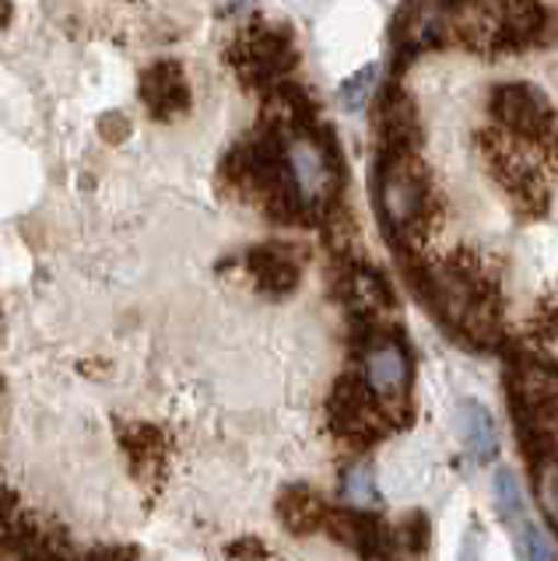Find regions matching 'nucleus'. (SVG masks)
I'll use <instances>...</instances> for the list:
<instances>
[{
	"mask_svg": "<svg viewBox=\"0 0 558 561\" xmlns=\"http://www.w3.org/2000/svg\"><path fill=\"white\" fill-rule=\"evenodd\" d=\"M425 169L405 151L379 169V210L394 232H408L425 215Z\"/></svg>",
	"mask_w": 558,
	"mask_h": 561,
	"instance_id": "f03ea898",
	"label": "nucleus"
},
{
	"mask_svg": "<svg viewBox=\"0 0 558 561\" xmlns=\"http://www.w3.org/2000/svg\"><path fill=\"white\" fill-rule=\"evenodd\" d=\"M510 400L516 417L558 425V362L540 355H516L510 368Z\"/></svg>",
	"mask_w": 558,
	"mask_h": 561,
	"instance_id": "7ed1b4c3",
	"label": "nucleus"
},
{
	"mask_svg": "<svg viewBox=\"0 0 558 561\" xmlns=\"http://www.w3.org/2000/svg\"><path fill=\"white\" fill-rule=\"evenodd\" d=\"M285 165H288V183L295 190V201L306 207H320L330 201V193L338 186V172L327 148H320L312 137H295L288 145Z\"/></svg>",
	"mask_w": 558,
	"mask_h": 561,
	"instance_id": "39448f33",
	"label": "nucleus"
},
{
	"mask_svg": "<svg viewBox=\"0 0 558 561\" xmlns=\"http://www.w3.org/2000/svg\"><path fill=\"white\" fill-rule=\"evenodd\" d=\"M344 291H348V302H352L362 316H369V320L394 309V291L387 280H383V274H376L373 267H358L348 274Z\"/></svg>",
	"mask_w": 558,
	"mask_h": 561,
	"instance_id": "4468645a",
	"label": "nucleus"
},
{
	"mask_svg": "<svg viewBox=\"0 0 558 561\" xmlns=\"http://www.w3.org/2000/svg\"><path fill=\"white\" fill-rule=\"evenodd\" d=\"M344 495H348V505L352 508H362V513H369V508L379 505V481H376V470L369 463H358L344 473Z\"/></svg>",
	"mask_w": 558,
	"mask_h": 561,
	"instance_id": "2eb2a0df",
	"label": "nucleus"
},
{
	"mask_svg": "<svg viewBox=\"0 0 558 561\" xmlns=\"http://www.w3.org/2000/svg\"><path fill=\"white\" fill-rule=\"evenodd\" d=\"M492 113L499 123L510 127L513 137L531 140V145H545V140L555 134V110L548 105V99L540 95V88L531 84H505L492 99Z\"/></svg>",
	"mask_w": 558,
	"mask_h": 561,
	"instance_id": "20e7f679",
	"label": "nucleus"
},
{
	"mask_svg": "<svg viewBox=\"0 0 558 561\" xmlns=\"http://www.w3.org/2000/svg\"><path fill=\"white\" fill-rule=\"evenodd\" d=\"M496 502H499V513L505 519V526L516 534V543L523 551V561H558L551 540L545 537V530L527 516L523 508V495H520V484L510 470H499L496 473Z\"/></svg>",
	"mask_w": 558,
	"mask_h": 561,
	"instance_id": "0eeeda50",
	"label": "nucleus"
},
{
	"mask_svg": "<svg viewBox=\"0 0 558 561\" xmlns=\"http://www.w3.org/2000/svg\"><path fill=\"white\" fill-rule=\"evenodd\" d=\"M531 330H534L537 341H555L558 337V306H551V302L540 306L531 320Z\"/></svg>",
	"mask_w": 558,
	"mask_h": 561,
	"instance_id": "6ab92c4d",
	"label": "nucleus"
},
{
	"mask_svg": "<svg viewBox=\"0 0 558 561\" xmlns=\"http://www.w3.org/2000/svg\"><path fill=\"white\" fill-rule=\"evenodd\" d=\"M232 60L239 67V75L250 84H267L274 78H282L292 67V43L282 32L250 28V32H242L239 46L232 49Z\"/></svg>",
	"mask_w": 558,
	"mask_h": 561,
	"instance_id": "423d86ee",
	"label": "nucleus"
},
{
	"mask_svg": "<svg viewBox=\"0 0 558 561\" xmlns=\"http://www.w3.org/2000/svg\"><path fill=\"white\" fill-rule=\"evenodd\" d=\"M277 513H282V519H285V526L292 534L323 530L327 519H330L327 502L306 484H295V488L282 491V499H277Z\"/></svg>",
	"mask_w": 558,
	"mask_h": 561,
	"instance_id": "ddd939ff",
	"label": "nucleus"
},
{
	"mask_svg": "<svg viewBox=\"0 0 558 561\" xmlns=\"http://www.w3.org/2000/svg\"><path fill=\"white\" fill-rule=\"evenodd\" d=\"M8 14H11V8H8V0H0V25L8 22Z\"/></svg>",
	"mask_w": 558,
	"mask_h": 561,
	"instance_id": "412c9836",
	"label": "nucleus"
},
{
	"mask_svg": "<svg viewBox=\"0 0 558 561\" xmlns=\"http://www.w3.org/2000/svg\"><path fill=\"white\" fill-rule=\"evenodd\" d=\"M141 102L148 105V113L155 119H172V116L186 113L190 84H186L183 67L172 64V60L148 67L145 78H141Z\"/></svg>",
	"mask_w": 558,
	"mask_h": 561,
	"instance_id": "9d476101",
	"label": "nucleus"
},
{
	"mask_svg": "<svg viewBox=\"0 0 558 561\" xmlns=\"http://www.w3.org/2000/svg\"><path fill=\"white\" fill-rule=\"evenodd\" d=\"M429 543V519L422 513H411L405 523H397L394 530V551H408V554H422Z\"/></svg>",
	"mask_w": 558,
	"mask_h": 561,
	"instance_id": "f3484780",
	"label": "nucleus"
},
{
	"mask_svg": "<svg viewBox=\"0 0 558 561\" xmlns=\"http://www.w3.org/2000/svg\"><path fill=\"white\" fill-rule=\"evenodd\" d=\"M457 425L464 435V446L470 453L475 463H492L496 453H499V432H496V421L488 414L478 400H464L460 411H457Z\"/></svg>",
	"mask_w": 558,
	"mask_h": 561,
	"instance_id": "f8f14e48",
	"label": "nucleus"
},
{
	"mask_svg": "<svg viewBox=\"0 0 558 561\" xmlns=\"http://www.w3.org/2000/svg\"><path fill=\"white\" fill-rule=\"evenodd\" d=\"M229 554L236 561H242V558H247V561H260V558H264V543H260V540H239Z\"/></svg>",
	"mask_w": 558,
	"mask_h": 561,
	"instance_id": "aec40b11",
	"label": "nucleus"
},
{
	"mask_svg": "<svg viewBox=\"0 0 558 561\" xmlns=\"http://www.w3.org/2000/svg\"><path fill=\"white\" fill-rule=\"evenodd\" d=\"M362 379L369 382V390L383 403H397L408 397V382H411V358L408 351L397 341H379L365 351L362 362Z\"/></svg>",
	"mask_w": 558,
	"mask_h": 561,
	"instance_id": "6e6552de",
	"label": "nucleus"
},
{
	"mask_svg": "<svg viewBox=\"0 0 558 561\" xmlns=\"http://www.w3.org/2000/svg\"><path fill=\"white\" fill-rule=\"evenodd\" d=\"M330 425L341 438L355 446H373L390 428V417L383 411V400L369 390V382L355 376H341L330 393Z\"/></svg>",
	"mask_w": 558,
	"mask_h": 561,
	"instance_id": "f257e3e1",
	"label": "nucleus"
},
{
	"mask_svg": "<svg viewBox=\"0 0 558 561\" xmlns=\"http://www.w3.org/2000/svg\"><path fill=\"white\" fill-rule=\"evenodd\" d=\"M373 81H376V64H369V67H362L355 78H348L344 81V88H341V95H344V105L348 110H358V105L365 102V88H373Z\"/></svg>",
	"mask_w": 558,
	"mask_h": 561,
	"instance_id": "a211bd4d",
	"label": "nucleus"
},
{
	"mask_svg": "<svg viewBox=\"0 0 558 561\" xmlns=\"http://www.w3.org/2000/svg\"><path fill=\"white\" fill-rule=\"evenodd\" d=\"M250 274L260 291L267 295H288L299 285V263L277 245H260L250 253Z\"/></svg>",
	"mask_w": 558,
	"mask_h": 561,
	"instance_id": "9b49d317",
	"label": "nucleus"
},
{
	"mask_svg": "<svg viewBox=\"0 0 558 561\" xmlns=\"http://www.w3.org/2000/svg\"><path fill=\"white\" fill-rule=\"evenodd\" d=\"M537 502L545 519L558 530V460H545L537 463Z\"/></svg>",
	"mask_w": 558,
	"mask_h": 561,
	"instance_id": "dca6fc26",
	"label": "nucleus"
},
{
	"mask_svg": "<svg viewBox=\"0 0 558 561\" xmlns=\"http://www.w3.org/2000/svg\"><path fill=\"white\" fill-rule=\"evenodd\" d=\"M323 530H330V537L341 540L344 548H352L355 554L369 558V561L387 558L394 551V530H387L383 519L362 513V508H341V513H330Z\"/></svg>",
	"mask_w": 558,
	"mask_h": 561,
	"instance_id": "1a4fd4ad",
	"label": "nucleus"
}]
</instances>
